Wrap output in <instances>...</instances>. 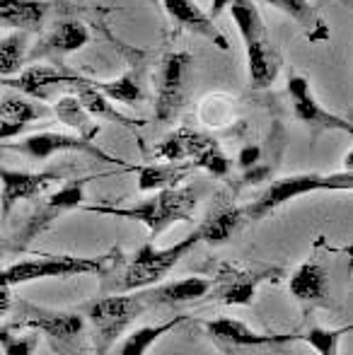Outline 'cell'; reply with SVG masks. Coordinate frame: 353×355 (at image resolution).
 <instances>
[{"instance_id": "obj_31", "label": "cell", "mask_w": 353, "mask_h": 355, "mask_svg": "<svg viewBox=\"0 0 353 355\" xmlns=\"http://www.w3.org/2000/svg\"><path fill=\"white\" fill-rule=\"evenodd\" d=\"M27 44V32H10L8 37H0V75H15L22 71Z\"/></svg>"}, {"instance_id": "obj_30", "label": "cell", "mask_w": 353, "mask_h": 355, "mask_svg": "<svg viewBox=\"0 0 353 355\" xmlns=\"http://www.w3.org/2000/svg\"><path fill=\"white\" fill-rule=\"evenodd\" d=\"M351 324L346 327H339V329H327V327H320V324H307L300 334H295L298 341L307 343L317 355H339V341L351 334Z\"/></svg>"}, {"instance_id": "obj_28", "label": "cell", "mask_w": 353, "mask_h": 355, "mask_svg": "<svg viewBox=\"0 0 353 355\" xmlns=\"http://www.w3.org/2000/svg\"><path fill=\"white\" fill-rule=\"evenodd\" d=\"M89 85H92L94 89H99L109 102H121V104H128V107H138V104H143V99H146L143 83L136 71H126L123 75H119L117 80H109V83L89 80Z\"/></svg>"}, {"instance_id": "obj_7", "label": "cell", "mask_w": 353, "mask_h": 355, "mask_svg": "<svg viewBox=\"0 0 353 355\" xmlns=\"http://www.w3.org/2000/svg\"><path fill=\"white\" fill-rule=\"evenodd\" d=\"M89 179H94L92 174L89 177H71L66 184H63L58 191L49 193V196L39 198L34 203V208L27 213V218L22 220V225L17 227V232H12L8 237V242L3 244L5 252L10 254H24L32 242L44 234L58 218H63L66 213L76 211V208L83 206V198H85V187Z\"/></svg>"}, {"instance_id": "obj_36", "label": "cell", "mask_w": 353, "mask_h": 355, "mask_svg": "<svg viewBox=\"0 0 353 355\" xmlns=\"http://www.w3.org/2000/svg\"><path fill=\"white\" fill-rule=\"evenodd\" d=\"M227 5H230V0H211V12L208 15H211L213 19H218L221 17V12H225Z\"/></svg>"}, {"instance_id": "obj_16", "label": "cell", "mask_w": 353, "mask_h": 355, "mask_svg": "<svg viewBox=\"0 0 353 355\" xmlns=\"http://www.w3.org/2000/svg\"><path fill=\"white\" fill-rule=\"evenodd\" d=\"M288 293L302 304V307H327L332 302L329 293V271L320 257L307 259L295 268L288 278Z\"/></svg>"}, {"instance_id": "obj_32", "label": "cell", "mask_w": 353, "mask_h": 355, "mask_svg": "<svg viewBox=\"0 0 353 355\" xmlns=\"http://www.w3.org/2000/svg\"><path fill=\"white\" fill-rule=\"evenodd\" d=\"M39 334L27 331L22 336L12 331V329L3 327L0 329V355H34L39 346Z\"/></svg>"}, {"instance_id": "obj_21", "label": "cell", "mask_w": 353, "mask_h": 355, "mask_svg": "<svg viewBox=\"0 0 353 355\" xmlns=\"http://www.w3.org/2000/svg\"><path fill=\"white\" fill-rule=\"evenodd\" d=\"M146 297L148 307H170V309H182L198 300H206V295L211 293V278L203 276H189L179 278V281H170L155 285L150 290H141Z\"/></svg>"}, {"instance_id": "obj_15", "label": "cell", "mask_w": 353, "mask_h": 355, "mask_svg": "<svg viewBox=\"0 0 353 355\" xmlns=\"http://www.w3.org/2000/svg\"><path fill=\"white\" fill-rule=\"evenodd\" d=\"M63 169H44V172H17L0 164V215L3 220L10 218L17 203L34 201L46 191L51 184L66 179Z\"/></svg>"}, {"instance_id": "obj_20", "label": "cell", "mask_w": 353, "mask_h": 355, "mask_svg": "<svg viewBox=\"0 0 353 355\" xmlns=\"http://www.w3.org/2000/svg\"><path fill=\"white\" fill-rule=\"evenodd\" d=\"M165 12L175 19L177 27L187 29V32L196 34V37L211 42L213 46H218L221 51L230 49V42L225 39V34L221 32V27L216 24V19L196 3V0H162Z\"/></svg>"}, {"instance_id": "obj_22", "label": "cell", "mask_w": 353, "mask_h": 355, "mask_svg": "<svg viewBox=\"0 0 353 355\" xmlns=\"http://www.w3.org/2000/svg\"><path fill=\"white\" fill-rule=\"evenodd\" d=\"M51 10L46 0H0V27L12 32H39L44 17Z\"/></svg>"}, {"instance_id": "obj_2", "label": "cell", "mask_w": 353, "mask_h": 355, "mask_svg": "<svg viewBox=\"0 0 353 355\" xmlns=\"http://www.w3.org/2000/svg\"><path fill=\"white\" fill-rule=\"evenodd\" d=\"M85 327L87 322L80 309H49L29 300H15V317L8 324L12 331H37L56 355H87L89 338L85 336Z\"/></svg>"}, {"instance_id": "obj_6", "label": "cell", "mask_w": 353, "mask_h": 355, "mask_svg": "<svg viewBox=\"0 0 353 355\" xmlns=\"http://www.w3.org/2000/svg\"><path fill=\"white\" fill-rule=\"evenodd\" d=\"M121 249L114 247L102 257H68V254H53V257H37L27 261L10 263L0 271V285H22L44 278H71V276H104L114 263L121 259Z\"/></svg>"}, {"instance_id": "obj_11", "label": "cell", "mask_w": 353, "mask_h": 355, "mask_svg": "<svg viewBox=\"0 0 353 355\" xmlns=\"http://www.w3.org/2000/svg\"><path fill=\"white\" fill-rule=\"evenodd\" d=\"M3 150L19 153L27 159H32V162H44V159L53 157V155H58V153H83V155L97 157L99 162L123 167V162H119L117 157H112V155H107L104 150H99L94 143H89L80 136H71V133H58V131L32 133V136L22 138V141H17V143L3 145Z\"/></svg>"}, {"instance_id": "obj_1", "label": "cell", "mask_w": 353, "mask_h": 355, "mask_svg": "<svg viewBox=\"0 0 353 355\" xmlns=\"http://www.w3.org/2000/svg\"><path fill=\"white\" fill-rule=\"evenodd\" d=\"M196 244H198L196 232H191L189 237L179 239V242L162 249H157L148 239L128 259L121 254V259L104 276H99V290H102V295H114V293H131V290L150 288L157 281H162Z\"/></svg>"}, {"instance_id": "obj_4", "label": "cell", "mask_w": 353, "mask_h": 355, "mask_svg": "<svg viewBox=\"0 0 353 355\" xmlns=\"http://www.w3.org/2000/svg\"><path fill=\"white\" fill-rule=\"evenodd\" d=\"M78 309L89 324V343L94 348V355H109L123 331L148 309V302L138 290V293L102 295L80 304Z\"/></svg>"}, {"instance_id": "obj_9", "label": "cell", "mask_w": 353, "mask_h": 355, "mask_svg": "<svg viewBox=\"0 0 353 355\" xmlns=\"http://www.w3.org/2000/svg\"><path fill=\"white\" fill-rule=\"evenodd\" d=\"M283 278L281 266H268V263H235L223 261L216 266L211 278V293L206 300H216L227 307H250L255 302L257 288L261 283H271Z\"/></svg>"}, {"instance_id": "obj_10", "label": "cell", "mask_w": 353, "mask_h": 355, "mask_svg": "<svg viewBox=\"0 0 353 355\" xmlns=\"http://www.w3.org/2000/svg\"><path fill=\"white\" fill-rule=\"evenodd\" d=\"M189 75H191V53L170 51L162 56L155 75V121L172 123L184 109L189 97Z\"/></svg>"}, {"instance_id": "obj_29", "label": "cell", "mask_w": 353, "mask_h": 355, "mask_svg": "<svg viewBox=\"0 0 353 355\" xmlns=\"http://www.w3.org/2000/svg\"><path fill=\"white\" fill-rule=\"evenodd\" d=\"M44 116H51V107H46L39 99H24L19 94H8L0 99V119L17 126H29Z\"/></svg>"}, {"instance_id": "obj_8", "label": "cell", "mask_w": 353, "mask_h": 355, "mask_svg": "<svg viewBox=\"0 0 353 355\" xmlns=\"http://www.w3.org/2000/svg\"><path fill=\"white\" fill-rule=\"evenodd\" d=\"M353 187L351 172H334V174H320V172H305L283 177L271 182L250 206L245 208L247 220H264L273 215L281 206L295 201L300 196L315 191H349Z\"/></svg>"}, {"instance_id": "obj_14", "label": "cell", "mask_w": 353, "mask_h": 355, "mask_svg": "<svg viewBox=\"0 0 353 355\" xmlns=\"http://www.w3.org/2000/svg\"><path fill=\"white\" fill-rule=\"evenodd\" d=\"M87 83V78H80L78 73L66 71L58 66H46V63H32L29 68L17 73V78H3L0 85L10 89L34 97L39 102H46L61 89H78Z\"/></svg>"}, {"instance_id": "obj_18", "label": "cell", "mask_w": 353, "mask_h": 355, "mask_svg": "<svg viewBox=\"0 0 353 355\" xmlns=\"http://www.w3.org/2000/svg\"><path fill=\"white\" fill-rule=\"evenodd\" d=\"M245 223H247L245 208L232 203L230 198L218 196L216 201H213V206L208 208L203 223L198 225V230H196L198 242H206V244H211V247L225 244L245 227Z\"/></svg>"}, {"instance_id": "obj_34", "label": "cell", "mask_w": 353, "mask_h": 355, "mask_svg": "<svg viewBox=\"0 0 353 355\" xmlns=\"http://www.w3.org/2000/svg\"><path fill=\"white\" fill-rule=\"evenodd\" d=\"M12 304H15L12 288H10V285H0V319L8 312H12Z\"/></svg>"}, {"instance_id": "obj_23", "label": "cell", "mask_w": 353, "mask_h": 355, "mask_svg": "<svg viewBox=\"0 0 353 355\" xmlns=\"http://www.w3.org/2000/svg\"><path fill=\"white\" fill-rule=\"evenodd\" d=\"M264 3L286 12L307 34L310 42H327L329 39V24L310 0H264Z\"/></svg>"}, {"instance_id": "obj_26", "label": "cell", "mask_w": 353, "mask_h": 355, "mask_svg": "<svg viewBox=\"0 0 353 355\" xmlns=\"http://www.w3.org/2000/svg\"><path fill=\"white\" fill-rule=\"evenodd\" d=\"M76 97H78V102H80V107L94 119H104V121L119 123V126H126V128H138L146 123V121H138V119L123 116L121 112H117V109L112 107V102H109L99 89H94L92 85H89V78L83 87L76 89Z\"/></svg>"}, {"instance_id": "obj_13", "label": "cell", "mask_w": 353, "mask_h": 355, "mask_svg": "<svg viewBox=\"0 0 353 355\" xmlns=\"http://www.w3.org/2000/svg\"><path fill=\"white\" fill-rule=\"evenodd\" d=\"M208 338L216 343L221 351H245V348H278L295 343V334H259L250 324L232 317H218L203 324Z\"/></svg>"}, {"instance_id": "obj_25", "label": "cell", "mask_w": 353, "mask_h": 355, "mask_svg": "<svg viewBox=\"0 0 353 355\" xmlns=\"http://www.w3.org/2000/svg\"><path fill=\"white\" fill-rule=\"evenodd\" d=\"M184 322H189V317L177 314V317H172L170 322L136 329V331H131L117 348H114L112 355H146L153 348V343H157L162 336H165V334H170L172 329H177L179 324H184Z\"/></svg>"}, {"instance_id": "obj_17", "label": "cell", "mask_w": 353, "mask_h": 355, "mask_svg": "<svg viewBox=\"0 0 353 355\" xmlns=\"http://www.w3.org/2000/svg\"><path fill=\"white\" fill-rule=\"evenodd\" d=\"M177 136L184 150V159H189L193 164V169H206L213 177L227 179L232 162L225 157V153H223L221 143L216 138L208 136V133L193 131V128H179Z\"/></svg>"}, {"instance_id": "obj_24", "label": "cell", "mask_w": 353, "mask_h": 355, "mask_svg": "<svg viewBox=\"0 0 353 355\" xmlns=\"http://www.w3.org/2000/svg\"><path fill=\"white\" fill-rule=\"evenodd\" d=\"M193 172L191 162H160L138 169V189L141 191H162L177 189Z\"/></svg>"}, {"instance_id": "obj_3", "label": "cell", "mask_w": 353, "mask_h": 355, "mask_svg": "<svg viewBox=\"0 0 353 355\" xmlns=\"http://www.w3.org/2000/svg\"><path fill=\"white\" fill-rule=\"evenodd\" d=\"M196 189H162L155 196L138 201L133 206H85L87 213H102L114 215V218H126L136 220V223L146 225L150 230V242H155L162 232L172 227L175 223H189L193 220V211H196Z\"/></svg>"}, {"instance_id": "obj_33", "label": "cell", "mask_w": 353, "mask_h": 355, "mask_svg": "<svg viewBox=\"0 0 353 355\" xmlns=\"http://www.w3.org/2000/svg\"><path fill=\"white\" fill-rule=\"evenodd\" d=\"M264 159V150H261V145H245V148L240 150V155H237V167L245 172V169L255 167L257 162H261Z\"/></svg>"}, {"instance_id": "obj_5", "label": "cell", "mask_w": 353, "mask_h": 355, "mask_svg": "<svg viewBox=\"0 0 353 355\" xmlns=\"http://www.w3.org/2000/svg\"><path fill=\"white\" fill-rule=\"evenodd\" d=\"M232 22L242 34L247 46V66H250V83L255 89H266L273 85L281 71V58L273 49L268 29L259 15L255 0H230L227 5Z\"/></svg>"}, {"instance_id": "obj_19", "label": "cell", "mask_w": 353, "mask_h": 355, "mask_svg": "<svg viewBox=\"0 0 353 355\" xmlns=\"http://www.w3.org/2000/svg\"><path fill=\"white\" fill-rule=\"evenodd\" d=\"M87 44H89V29L80 19H58V22L34 44V49H29V58H32V61H42V58L68 56V53L80 51Z\"/></svg>"}, {"instance_id": "obj_35", "label": "cell", "mask_w": 353, "mask_h": 355, "mask_svg": "<svg viewBox=\"0 0 353 355\" xmlns=\"http://www.w3.org/2000/svg\"><path fill=\"white\" fill-rule=\"evenodd\" d=\"M27 131V126H17V123H8L0 119V141H5V138H15V136H22V133Z\"/></svg>"}, {"instance_id": "obj_12", "label": "cell", "mask_w": 353, "mask_h": 355, "mask_svg": "<svg viewBox=\"0 0 353 355\" xmlns=\"http://www.w3.org/2000/svg\"><path fill=\"white\" fill-rule=\"evenodd\" d=\"M286 92H288V97H291V107H293L295 119L310 128L312 136H322V133H329V131L353 133L349 119L336 116V114H332L329 109H325L317 102V97L312 94V87L305 75H291L286 85Z\"/></svg>"}, {"instance_id": "obj_27", "label": "cell", "mask_w": 353, "mask_h": 355, "mask_svg": "<svg viewBox=\"0 0 353 355\" xmlns=\"http://www.w3.org/2000/svg\"><path fill=\"white\" fill-rule=\"evenodd\" d=\"M51 114L58 119L61 123H66V126H71V131H76L80 138H85V141L92 143L94 136L99 133V126H94V123H89V114L85 109L80 107V102H78L76 94H63L61 99H56L51 107Z\"/></svg>"}]
</instances>
